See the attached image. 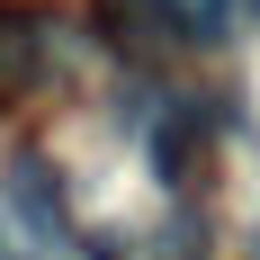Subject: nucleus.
Instances as JSON below:
<instances>
[{"label":"nucleus","instance_id":"nucleus-4","mask_svg":"<svg viewBox=\"0 0 260 260\" xmlns=\"http://www.w3.org/2000/svg\"><path fill=\"white\" fill-rule=\"evenodd\" d=\"M171 9H180V27L198 36V45H215V36L234 27V0H171Z\"/></svg>","mask_w":260,"mask_h":260},{"label":"nucleus","instance_id":"nucleus-3","mask_svg":"<svg viewBox=\"0 0 260 260\" xmlns=\"http://www.w3.org/2000/svg\"><path fill=\"white\" fill-rule=\"evenodd\" d=\"M9 198H18V215L36 224V234H63V188H54V171H45L36 153L9 161Z\"/></svg>","mask_w":260,"mask_h":260},{"label":"nucleus","instance_id":"nucleus-1","mask_svg":"<svg viewBox=\"0 0 260 260\" xmlns=\"http://www.w3.org/2000/svg\"><path fill=\"white\" fill-rule=\"evenodd\" d=\"M90 9H99V36L126 63H161L171 45H188V27H180L171 0H90Z\"/></svg>","mask_w":260,"mask_h":260},{"label":"nucleus","instance_id":"nucleus-2","mask_svg":"<svg viewBox=\"0 0 260 260\" xmlns=\"http://www.w3.org/2000/svg\"><path fill=\"white\" fill-rule=\"evenodd\" d=\"M36 63H45V36H36V18L0 0V108L36 90Z\"/></svg>","mask_w":260,"mask_h":260}]
</instances>
